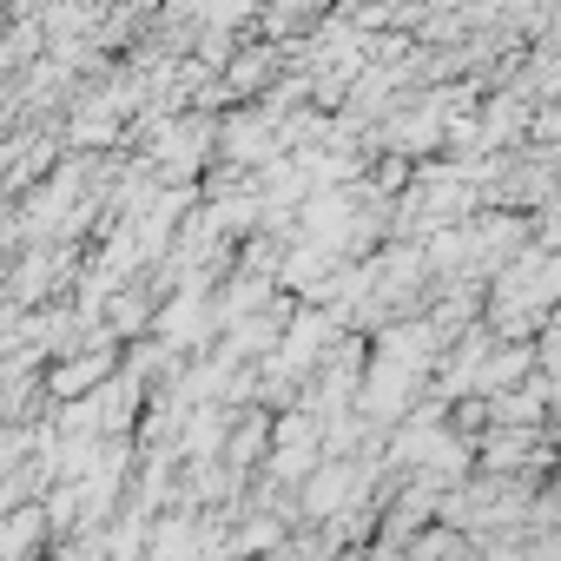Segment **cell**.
<instances>
[{
    "label": "cell",
    "instance_id": "obj_1",
    "mask_svg": "<svg viewBox=\"0 0 561 561\" xmlns=\"http://www.w3.org/2000/svg\"><path fill=\"white\" fill-rule=\"evenodd\" d=\"M554 291H561V257H548V251L508 257V264H502V285H495V324H502V331L541 324V311H548Z\"/></svg>",
    "mask_w": 561,
    "mask_h": 561
},
{
    "label": "cell",
    "instance_id": "obj_2",
    "mask_svg": "<svg viewBox=\"0 0 561 561\" xmlns=\"http://www.w3.org/2000/svg\"><path fill=\"white\" fill-rule=\"evenodd\" d=\"M291 285H298V291H331V285H337V251L298 244V251H291Z\"/></svg>",
    "mask_w": 561,
    "mask_h": 561
},
{
    "label": "cell",
    "instance_id": "obj_3",
    "mask_svg": "<svg viewBox=\"0 0 561 561\" xmlns=\"http://www.w3.org/2000/svg\"><path fill=\"white\" fill-rule=\"evenodd\" d=\"M106 370H113V351L73 357V364H60V370H54V397H80V390H93V383H100Z\"/></svg>",
    "mask_w": 561,
    "mask_h": 561
},
{
    "label": "cell",
    "instance_id": "obj_4",
    "mask_svg": "<svg viewBox=\"0 0 561 561\" xmlns=\"http://www.w3.org/2000/svg\"><path fill=\"white\" fill-rule=\"evenodd\" d=\"M351 489H357V469L331 462V469H318V482L305 489V508H311V515H331V508H337V502H344Z\"/></svg>",
    "mask_w": 561,
    "mask_h": 561
},
{
    "label": "cell",
    "instance_id": "obj_5",
    "mask_svg": "<svg viewBox=\"0 0 561 561\" xmlns=\"http://www.w3.org/2000/svg\"><path fill=\"white\" fill-rule=\"evenodd\" d=\"M528 133H535V139H561V113H541V119H528Z\"/></svg>",
    "mask_w": 561,
    "mask_h": 561
},
{
    "label": "cell",
    "instance_id": "obj_6",
    "mask_svg": "<svg viewBox=\"0 0 561 561\" xmlns=\"http://www.w3.org/2000/svg\"><path fill=\"white\" fill-rule=\"evenodd\" d=\"M489 561H528V554H522V548H495Z\"/></svg>",
    "mask_w": 561,
    "mask_h": 561
}]
</instances>
